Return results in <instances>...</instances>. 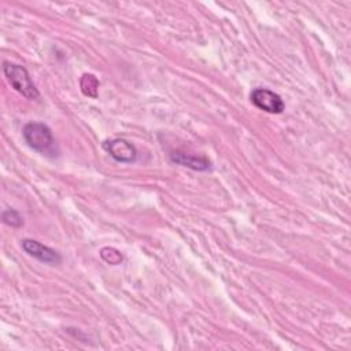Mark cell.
<instances>
[{
  "mask_svg": "<svg viewBox=\"0 0 351 351\" xmlns=\"http://www.w3.org/2000/svg\"><path fill=\"white\" fill-rule=\"evenodd\" d=\"M80 86L84 95L89 97H96L97 96V88H99V81L93 74H84L80 81Z\"/></svg>",
  "mask_w": 351,
  "mask_h": 351,
  "instance_id": "7",
  "label": "cell"
},
{
  "mask_svg": "<svg viewBox=\"0 0 351 351\" xmlns=\"http://www.w3.org/2000/svg\"><path fill=\"white\" fill-rule=\"evenodd\" d=\"M104 151L119 163H133L137 159L136 147L125 138H111L103 143Z\"/></svg>",
  "mask_w": 351,
  "mask_h": 351,
  "instance_id": "4",
  "label": "cell"
},
{
  "mask_svg": "<svg viewBox=\"0 0 351 351\" xmlns=\"http://www.w3.org/2000/svg\"><path fill=\"white\" fill-rule=\"evenodd\" d=\"M22 136L25 143L34 151L40 154H53V136L48 125L37 121L27 122L22 129Z\"/></svg>",
  "mask_w": 351,
  "mask_h": 351,
  "instance_id": "2",
  "label": "cell"
},
{
  "mask_svg": "<svg viewBox=\"0 0 351 351\" xmlns=\"http://www.w3.org/2000/svg\"><path fill=\"white\" fill-rule=\"evenodd\" d=\"M1 219L5 225L11 226V228H21L23 225V218L22 215L14 210V208H7L3 211L1 214Z\"/></svg>",
  "mask_w": 351,
  "mask_h": 351,
  "instance_id": "8",
  "label": "cell"
},
{
  "mask_svg": "<svg viewBox=\"0 0 351 351\" xmlns=\"http://www.w3.org/2000/svg\"><path fill=\"white\" fill-rule=\"evenodd\" d=\"M170 160L176 165L196 170V171H204L211 167V162L206 156H197L192 154H186L184 151H171L170 152Z\"/></svg>",
  "mask_w": 351,
  "mask_h": 351,
  "instance_id": "6",
  "label": "cell"
},
{
  "mask_svg": "<svg viewBox=\"0 0 351 351\" xmlns=\"http://www.w3.org/2000/svg\"><path fill=\"white\" fill-rule=\"evenodd\" d=\"M100 256L104 262H107L108 265H119L122 262V255L118 250L111 248V247H104L100 251Z\"/></svg>",
  "mask_w": 351,
  "mask_h": 351,
  "instance_id": "9",
  "label": "cell"
},
{
  "mask_svg": "<svg viewBox=\"0 0 351 351\" xmlns=\"http://www.w3.org/2000/svg\"><path fill=\"white\" fill-rule=\"evenodd\" d=\"M3 71L4 75L8 81V84L23 97L29 100H37L40 97V92L34 82L30 78V74L27 70L18 64V63H11V62H4L3 63Z\"/></svg>",
  "mask_w": 351,
  "mask_h": 351,
  "instance_id": "1",
  "label": "cell"
},
{
  "mask_svg": "<svg viewBox=\"0 0 351 351\" xmlns=\"http://www.w3.org/2000/svg\"><path fill=\"white\" fill-rule=\"evenodd\" d=\"M21 247L27 255L36 258L37 261H40L43 263L55 266V265H59L62 262V256L58 251H55L53 248H51L48 245H44L43 243H40L37 240L23 239L21 241Z\"/></svg>",
  "mask_w": 351,
  "mask_h": 351,
  "instance_id": "5",
  "label": "cell"
},
{
  "mask_svg": "<svg viewBox=\"0 0 351 351\" xmlns=\"http://www.w3.org/2000/svg\"><path fill=\"white\" fill-rule=\"evenodd\" d=\"M250 99L255 107L269 114H281L285 108L281 96L266 88H255L250 93Z\"/></svg>",
  "mask_w": 351,
  "mask_h": 351,
  "instance_id": "3",
  "label": "cell"
}]
</instances>
